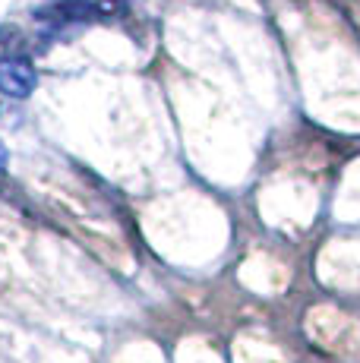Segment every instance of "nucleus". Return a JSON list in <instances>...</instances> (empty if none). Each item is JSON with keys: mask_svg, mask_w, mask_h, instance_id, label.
<instances>
[{"mask_svg": "<svg viewBox=\"0 0 360 363\" xmlns=\"http://www.w3.org/2000/svg\"><path fill=\"white\" fill-rule=\"evenodd\" d=\"M38 86V73L29 57H4L0 60V95L6 99H29Z\"/></svg>", "mask_w": 360, "mask_h": 363, "instance_id": "nucleus-1", "label": "nucleus"}, {"mask_svg": "<svg viewBox=\"0 0 360 363\" xmlns=\"http://www.w3.org/2000/svg\"><path fill=\"white\" fill-rule=\"evenodd\" d=\"M4 57H26L23 54V35L13 26H0V60Z\"/></svg>", "mask_w": 360, "mask_h": 363, "instance_id": "nucleus-2", "label": "nucleus"}]
</instances>
